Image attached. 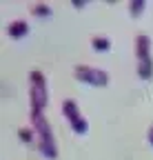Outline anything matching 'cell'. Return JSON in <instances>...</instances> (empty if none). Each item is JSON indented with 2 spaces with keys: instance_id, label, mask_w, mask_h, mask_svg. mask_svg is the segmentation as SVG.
<instances>
[{
  "instance_id": "6da1fadb",
  "label": "cell",
  "mask_w": 153,
  "mask_h": 160,
  "mask_svg": "<svg viewBox=\"0 0 153 160\" xmlns=\"http://www.w3.org/2000/svg\"><path fill=\"white\" fill-rule=\"evenodd\" d=\"M31 125L38 133V149L42 151L45 158H55L58 156V147H55V140H53V133H51V125L49 120L45 118L42 111L38 109H31Z\"/></svg>"
},
{
  "instance_id": "7a4b0ae2",
  "label": "cell",
  "mask_w": 153,
  "mask_h": 160,
  "mask_svg": "<svg viewBox=\"0 0 153 160\" xmlns=\"http://www.w3.org/2000/svg\"><path fill=\"white\" fill-rule=\"evenodd\" d=\"M29 82H31V91H29V98H31V109H38L42 111L47 107V100H49V91H47V80H45V73L42 71H29Z\"/></svg>"
},
{
  "instance_id": "3957f363",
  "label": "cell",
  "mask_w": 153,
  "mask_h": 160,
  "mask_svg": "<svg viewBox=\"0 0 153 160\" xmlns=\"http://www.w3.org/2000/svg\"><path fill=\"white\" fill-rule=\"evenodd\" d=\"M75 78L84 85H93V87H107L109 85V73L102 69H95L89 65H80L75 67Z\"/></svg>"
},
{
  "instance_id": "277c9868",
  "label": "cell",
  "mask_w": 153,
  "mask_h": 160,
  "mask_svg": "<svg viewBox=\"0 0 153 160\" xmlns=\"http://www.w3.org/2000/svg\"><path fill=\"white\" fill-rule=\"evenodd\" d=\"M62 113L71 122V129L75 133H87L89 125H87V120L80 116V109H78V105H75L73 100H65V102H62Z\"/></svg>"
},
{
  "instance_id": "5b68a950",
  "label": "cell",
  "mask_w": 153,
  "mask_h": 160,
  "mask_svg": "<svg viewBox=\"0 0 153 160\" xmlns=\"http://www.w3.org/2000/svg\"><path fill=\"white\" fill-rule=\"evenodd\" d=\"M136 56H138V62L151 58V38L146 33H138L136 36Z\"/></svg>"
},
{
  "instance_id": "8992f818",
  "label": "cell",
  "mask_w": 153,
  "mask_h": 160,
  "mask_svg": "<svg viewBox=\"0 0 153 160\" xmlns=\"http://www.w3.org/2000/svg\"><path fill=\"white\" fill-rule=\"evenodd\" d=\"M7 33L13 40H20V38H25L29 33V25L25 22V20H13V22L9 25V29H7Z\"/></svg>"
},
{
  "instance_id": "52a82bcc",
  "label": "cell",
  "mask_w": 153,
  "mask_h": 160,
  "mask_svg": "<svg viewBox=\"0 0 153 160\" xmlns=\"http://www.w3.org/2000/svg\"><path fill=\"white\" fill-rule=\"evenodd\" d=\"M138 76L142 80H151L153 78V58H146V60H140L138 62Z\"/></svg>"
},
{
  "instance_id": "ba28073f",
  "label": "cell",
  "mask_w": 153,
  "mask_h": 160,
  "mask_svg": "<svg viewBox=\"0 0 153 160\" xmlns=\"http://www.w3.org/2000/svg\"><path fill=\"white\" fill-rule=\"evenodd\" d=\"M91 47L95 51H109L111 49V40L107 36H93L91 38Z\"/></svg>"
},
{
  "instance_id": "9c48e42d",
  "label": "cell",
  "mask_w": 153,
  "mask_h": 160,
  "mask_svg": "<svg viewBox=\"0 0 153 160\" xmlns=\"http://www.w3.org/2000/svg\"><path fill=\"white\" fill-rule=\"evenodd\" d=\"M144 9H146V2H144V0H133V2H129V13H131L133 18H140V16L144 13Z\"/></svg>"
},
{
  "instance_id": "30bf717a",
  "label": "cell",
  "mask_w": 153,
  "mask_h": 160,
  "mask_svg": "<svg viewBox=\"0 0 153 160\" xmlns=\"http://www.w3.org/2000/svg\"><path fill=\"white\" fill-rule=\"evenodd\" d=\"M31 13L38 16V18H47V16H51V7L45 5V2H38V5L31 7Z\"/></svg>"
},
{
  "instance_id": "8fae6325",
  "label": "cell",
  "mask_w": 153,
  "mask_h": 160,
  "mask_svg": "<svg viewBox=\"0 0 153 160\" xmlns=\"http://www.w3.org/2000/svg\"><path fill=\"white\" fill-rule=\"evenodd\" d=\"M18 136H20L22 142H31V140H33V131H31V129H20V131H18Z\"/></svg>"
},
{
  "instance_id": "7c38bea8",
  "label": "cell",
  "mask_w": 153,
  "mask_h": 160,
  "mask_svg": "<svg viewBox=\"0 0 153 160\" xmlns=\"http://www.w3.org/2000/svg\"><path fill=\"white\" fill-rule=\"evenodd\" d=\"M146 138H149V145H151V147H153V127H151V129H149V133H146Z\"/></svg>"
},
{
  "instance_id": "4fadbf2b",
  "label": "cell",
  "mask_w": 153,
  "mask_h": 160,
  "mask_svg": "<svg viewBox=\"0 0 153 160\" xmlns=\"http://www.w3.org/2000/svg\"><path fill=\"white\" fill-rule=\"evenodd\" d=\"M87 2H84V0H75V2H73V7H84Z\"/></svg>"
}]
</instances>
